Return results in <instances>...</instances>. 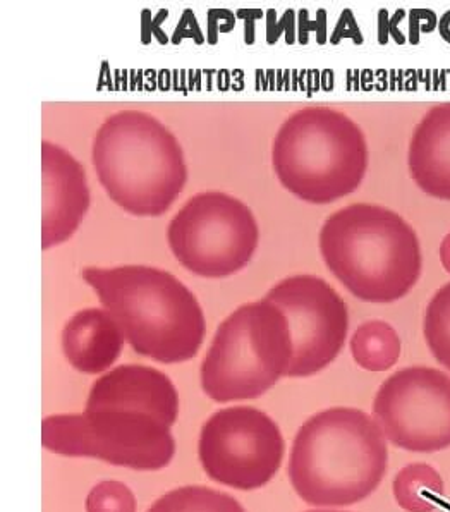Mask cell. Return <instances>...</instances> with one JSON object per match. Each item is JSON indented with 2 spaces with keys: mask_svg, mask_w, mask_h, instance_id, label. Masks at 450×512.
I'll use <instances>...</instances> for the list:
<instances>
[{
  "mask_svg": "<svg viewBox=\"0 0 450 512\" xmlns=\"http://www.w3.org/2000/svg\"><path fill=\"white\" fill-rule=\"evenodd\" d=\"M318 246L335 279L366 303L406 298L423 274V248L414 227L375 203H353L330 215Z\"/></svg>",
  "mask_w": 450,
  "mask_h": 512,
  "instance_id": "obj_1",
  "label": "cell"
},
{
  "mask_svg": "<svg viewBox=\"0 0 450 512\" xmlns=\"http://www.w3.org/2000/svg\"><path fill=\"white\" fill-rule=\"evenodd\" d=\"M387 463V439L373 416L339 406L299 428L287 471L299 499L329 509L368 499L384 480Z\"/></svg>",
  "mask_w": 450,
  "mask_h": 512,
  "instance_id": "obj_2",
  "label": "cell"
},
{
  "mask_svg": "<svg viewBox=\"0 0 450 512\" xmlns=\"http://www.w3.org/2000/svg\"><path fill=\"white\" fill-rule=\"evenodd\" d=\"M83 279L136 353L172 365L200 351L207 334L205 313L176 275L150 265H121L88 267Z\"/></svg>",
  "mask_w": 450,
  "mask_h": 512,
  "instance_id": "obj_3",
  "label": "cell"
},
{
  "mask_svg": "<svg viewBox=\"0 0 450 512\" xmlns=\"http://www.w3.org/2000/svg\"><path fill=\"white\" fill-rule=\"evenodd\" d=\"M92 162L110 200L136 217L164 215L188 181L179 140L141 110H121L102 122Z\"/></svg>",
  "mask_w": 450,
  "mask_h": 512,
  "instance_id": "obj_4",
  "label": "cell"
},
{
  "mask_svg": "<svg viewBox=\"0 0 450 512\" xmlns=\"http://www.w3.org/2000/svg\"><path fill=\"white\" fill-rule=\"evenodd\" d=\"M272 165L280 184L299 200L327 205L361 186L370 150L358 122L332 107H305L282 122Z\"/></svg>",
  "mask_w": 450,
  "mask_h": 512,
  "instance_id": "obj_5",
  "label": "cell"
},
{
  "mask_svg": "<svg viewBox=\"0 0 450 512\" xmlns=\"http://www.w3.org/2000/svg\"><path fill=\"white\" fill-rule=\"evenodd\" d=\"M287 318L268 299L241 305L219 325L201 365V387L217 403L250 401L287 377L292 363Z\"/></svg>",
  "mask_w": 450,
  "mask_h": 512,
  "instance_id": "obj_6",
  "label": "cell"
},
{
  "mask_svg": "<svg viewBox=\"0 0 450 512\" xmlns=\"http://www.w3.org/2000/svg\"><path fill=\"white\" fill-rule=\"evenodd\" d=\"M45 449L66 458H95L131 470L157 471L171 463L176 440L155 416L121 409H85L42 423Z\"/></svg>",
  "mask_w": 450,
  "mask_h": 512,
  "instance_id": "obj_7",
  "label": "cell"
},
{
  "mask_svg": "<svg viewBox=\"0 0 450 512\" xmlns=\"http://www.w3.org/2000/svg\"><path fill=\"white\" fill-rule=\"evenodd\" d=\"M172 255L203 279H225L251 262L260 244L255 214L236 196L205 191L191 196L167 227Z\"/></svg>",
  "mask_w": 450,
  "mask_h": 512,
  "instance_id": "obj_8",
  "label": "cell"
},
{
  "mask_svg": "<svg viewBox=\"0 0 450 512\" xmlns=\"http://www.w3.org/2000/svg\"><path fill=\"white\" fill-rule=\"evenodd\" d=\"M284 454L279 425L262 409H222L201 428L198 456L203 470L213 482L236 490H256L272 482Z\"/></svg>",
  "mask_w": 450,
  "mask_h": 512,
  "instance_id": "obj_9",
  "label": "cell"
},
{
  "mask_svg": "<svg viewBox=\"0 0 450 512\" xmlns=\"http://www.w3.org/2000/svg\"><path fill=\"white\" fill-rule=\"evenodd\" d=\"M371 416L399 449L420 454L449 449V373L432 366L402 368L380 385Z\"/></svg>",
  "mask_w": 450,
  "mask_h": 512,
  "instance_id": "obj_10",
  "label": "cell"
},
{
  "mask_svg": "<svg viewBox=\"0 0 450 512\" xmlns=\"http://www.w3.org/2000/svg\"><path fill=\"white\" fill-rule=\"evenodd\" d=\"M265 299L282 310L291 329L294 353L287 377H313L337 360L349 332V311L329 282L318 275H291Z\"/></svg>",
  "mask_w": 450,
  "mask_h": 512,
  "instance_id": "obj_11",
  "label": "cell"
},
{
  "mask_svg": "<svg viewBox=\"0 0 450 512\" xmlns=\"http://www.w3.org/2000/svg\"><path fill=\"white\" fill-rule=\"evenodd\" d=\"M42 186V248L50 250L80 229L92 195L80 160L47 140L42 143Z\"/></svg>",
  "mask_w": 450,
  "mask_h": 512,
  "instance_id": "obj_12",
  "label": "cell"
},
{
  "mask_svg": "<svg viewBox=\"0 0 450 512\" xmlns=\"http://www.w3.org/2000/svg\"><path fill=\"white\" fill-rule=\"evenodd\" d=\"M86 409H121L155 416L172 427L179 415L176 385L152 366L122 365L93 384Z\"/></svg>",
  "mask_w": 450,
  "mask_h": 512,
  "instance_id": "obj_13",
  "label": "cell"
},
{
  "mask_svg": "<svg viewBox=\"0 0 450 512\" xmlns=\"http://www.w3.org/2000/svg\"><path fill=\"white\" fill-rule=\"evenodd\" d=\"M408 167L425 195L450 202V102L433 105L416 124L409 141Z\"/></svg>",
  "mask_w": 450,
  "mask_h": 512,
  "instance_id": "obj_14",
  "label": "cell"
},
{
  "mask_svg": "<svg viewBox=\"0 0 450 512\" xmlns=\"http://www.w3.org/2000/svg\"><path fill=\"white\" fill-rule=\"evenodd\" d=\"M124 332L105 308L74 313L62 332V351L74 370L98 375L114 365L124 349Z\"/></svg>",
  "mask_w": 450,
  "mask_h": 512,
  "instance_id": "obj_15",
  "label": "cell"
},
{
  "mask_svg": "<svg viewBox=\"0 0 450 512\" xmlns=\"http://www.w3.org/2000/svg\"><path fill=\"white\" fill-rule=\"evenodd\" d=\"M401 337L385 320H368L359 325L351 339V354L356 365L366 372H387L401 358Z\"/></svg>",
  "mask_w": 450,
  "mask_h": 512,
  "instance_id": "obj_16",
  "label": "cell"
},
{
  "mask_svg": "<svg viewBox=\"0 0 450 512\" xmlns=\"http://www.w3.org/2000/svg\"><path fill=\"white\" fill-rule=\"evenodd\" d=\"M392 494L406 512H433L445 494L444 478L432 464L411 463L397 473Z\"/></svg>",
  "mask_w": 450,
  "mask_h": 512,
  "instance_id": "obj_17",
  "label": "cell"
},
{
  "mask_svg": "<svg viewBox=\"0 0 450 512\" xmlns=\"http://www.w3.org/2000/svg\"><path fill=\"white\" fill-rule=\"evenodd\" d=\"M148 512H246L238 500L213 488L189 485L162 495Z\"/></svg>",
  "mask_w": 450,
  "mask_h": 512,
  "instance_id": "obj_18",
  "label": "cell"
},
{
  "mask_svg": "<svg viewBox=\"0 0 450 512\" xmlns=\"http://www.w3.org/2000/svg\"><path fill=\"white\" fill-rule=\"evenodd\" d=\"M423 334L433 358L450 373V282L440 287L426 306Z\"/></svg>",
  "mask_w": 450,
  "mask_h": 512,
  "instance_id": "obj_19",
  "label": "cell"
},
{
  "mask_svg": "<svg viewBox=\"0 0 450 512\" xmlns=\"http://www.w3.org/2000/svg\"><path fill=\"white\" fill-rule=\"evenodd\" d=\"M86 512H136L131 488L116 480L98 483L86 497Z\"/></svg>",
  "mask_w": 450,
  "mask_h": 512,
  "instance_id": "obj_20",
  "label": "cell"
},
{
  "mask_svg": "<svg viewBox=\"0 0 450 512\" xmlns=\"http://www.w3.org/2000/svg\"><path fill=\"white\" fill-rule=\"evenodd\" d=\"M440 262L445 272L450 275V232L445 234V238L440 243Z\"/></svg>",
  "mask_w": 450,
  "mask_h": 512,
  "instance_id": "obj_21",
  "label": "cell"
},
{
  "mask_svg": "<svg viewBox=\"0 0 450 512\" xmlns=\"http://www.w3.org/2000/svg\"><path fill=\"white\" fill-rule=\"evenodd\" d=\"M438 33L445 42L450 43V11L442 14V18L438 19Z\"/></svg>",
  "mask_w": 450,
  "mask_h": 512,
  "instance_id": "obj_22",
  "label": "cell"
},
{
  "mask_svg": "<svg viewBox=\"0 0 450 512\" xmlns=\"http://www.w3.org/2000/svg\"><path fill=\"white\" fill-rule=\"evenodd\" d=\"M306 512H347V511H337V509H311V511Z\"/></svg>",
  "mask_w": 450,
  "mask_h": 512,
  "instance_id": "obj_23",
  "label": "cell"
}]
</instances>
